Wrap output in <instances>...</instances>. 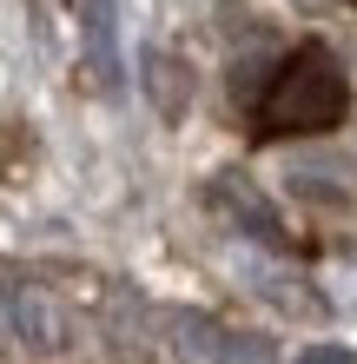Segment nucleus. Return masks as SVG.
<instances>
[{
  "label": "nucleus",
  "mask_w": 357,
  "mask_h": 364,
  "mask_svg": "<svg viewBox=\"0 0 357 364\" xmlns=\"http://www.w3.org/2000/svg\"><path fill=\"white\" fill-rule=\"evenodd\" d=\"M219 199L238 212V225L245 232H258V239H271V245H285V225H278V212H271L265 199H258V186H238V179H219Z\"/></svg>",
  "instance_id": "obj_4"
},
{
  "label": "nucleus",
  "mask_w": 357,
  "mask_h": 364,
  "mask_svg": "<svg viewBox=\"0 0 357 364\" xmlns=\"http://www.w3.org/2000/svg\"><path fill=\"white\" fill-rule=\"evenodd\" d=\"M219 364H278V351H271L265 338H251V331H225L219 338Z\"/></svg>",
  "instance_id": "obj_6"
},
{
  "label": "nucleus",
  "mask_w": 357,
  "mask_h": 364,
  "mask_svg": "<svg viewBox=\"0 0 357 364\" xmlns=\"http://www.w3.org/2000/svg\"><path fill=\"white\" fill-rule=\"evenodd\" d=\"M258 291H271V305H285V311H324V298L311 291V285H298V278H278V272H265Z\"/></svg>",
  "instance_id": "obj_5"
},
{
  "label": "nucleus",
  "mask_w": 357,
  "mask_h": 364,
  "mask_svg": "<svg viewBox=\"0 0 357 364\" xmlns=\"http://www.w3.org/2000/svg\"><path fill=\"white\" fill-rule=\"evenodd\" d=\"M99 331H106V345L119 358H159L165 351V311L139 305V298H106V318H99Z\"/></svg>",
  "instance_id": "obj_3"
},
{
  "label": "nucleus",
  "mask_w": 357,
  "mask_h": 364,
  "mask_svg": "<svg viewBox=\"0 0 357 364\" xmlns=\"http://www.w3.org/2000/svg\"><path fill=\"white\" fill-rule=\"evenodd\" d=\"M298 364H357L344 345H311V351H298Z\"/></svg>",
  "instance_id": "obj_7"
},
{
  "label": "nucleus",
  "mask_w": 357,
  "mask_h": 364,
  "mask_svg": "<svg viewBox=\"0 0 357 364\" xmlns=\"http://www.w3.org/2000/svg\"><path fill=\"white\" fill-rule=\"evenodd\" d=\"M344 106H351V87L338 60L324 47H304L271 73V87L258 100V126L265 133H324V126L344 119Z\"/></svg>",
  "instance_id": "obj_1"
},
{
  "label": "nucleus",
  "mask_w": 357,
  "mask_h": 364,
  "mask_svg": "<svg viewBox=\"0 0 357 364\" xmlns=\"http://www.w3.org/2000/svg\"><path fill=\"white\" fill-rule=\"evenodd\" d=\"M7 345H20L40 364H60L79 351V318L47 285H7Z\"/></svg>",
  "instance_id": "obj_2"
},
{
  "label": "nucleus",
  "mask_w": 357,
  "mask_h": 364,
  "mask_svg": "<svg viewBox=\"0 0 357 364\" xmlns=\"http://www.w3.org/2000/svg\"><path fill=\"white\" fill-rule=\"evenodd\" d=\"M0 345H7V285H0Z\"/></svg>",
  "instance_id": "obj_8"
}]
</instances>
